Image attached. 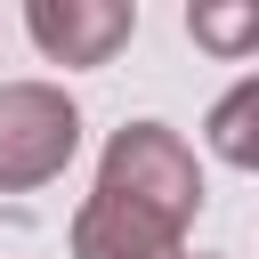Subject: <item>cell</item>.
<instances>
[{"label":"cell","mask_w":259,"mask_h":259,"mask_svg":"<svg viewBox=\"0 0 259 259\" xmlns=\"http://www.w3.org/2000/svg\"><path fill=\"white\" fill-rule=\"evenodd\" d=\"M24 32L40 40L49 65H105L138 32V8L130 0H32L24 8Z\"/></svg>","instance_id":"3957f363"},{"label":"cell","mask_w":259,"mask_h":259,"mask_svg":"<svg viewBox=\"0 0 259 259\" xmlns=\"http://www.w3.org/2000/svg\"><path fill=\"white\" fill-rule=\"evenodd\" d=\"M194 259H210V251H194Z\"/></svg>","instance_id":"52a82bcc"},{"label":"cell","mask_w":259,"mask_h":259,"mask_svg":"<svg viewBox=\"0 0 259 259\" xmlns=\"http://www.w3.org/2000/svg\"><path fill=\"white\" fill-rule=\"evenodd\" d=\"M202 138H210V154H219V162H235V170H259V73H243V81H235V89L210 105Z\"/></svg>","instance_id":"5b68a950"},{"label":"cell","mask_w":259,"mask_h":259,"mask_svg":"<svg viewBox=\"0 0 259 259\" xmlns=\"http://www.w3.org/2000/svg\"><path fill=\"white\" fill-rule=\"evenodd\" d=\"M73 259H186V227L121 202V194H89L73 210Z\"/></svg>","instance_id":"277c9868"},{"label":"cell","mask_w":259,"mask_h":259,"mask_svg":"<svg viewBox=\"0 0 259 259\" xmlns=\"http://www.w3.org/2000/svg\"><path fill=\"white\" fill-rule=\"evenodd\" d=\"M97 194H121V202L186 227V219L202 210V162H194V146H186L170 121H121V130L105 138Z\"/></svg>","instance_id":"6da1fadb"},{"label":"cell","mask_w":259,"mask_h":259,"mask_svg":"<svg viewBox=\"0 0 259 259\" xmlns=\"http://www.w3.org/2000/svg\"><path fill=\"white\" fill-rule=\"evenodd\" d=\"M81 154V105L57 81H8L0 89V194L49 186Z\"/></svg>","instance_id":"7a4b0ae2"},{"label":"cell","mask_w":259,"mask_h":259,"mask_svg":"<svg viewBox=\"0 0 259 259\" xmlns=\"http://www.w3.org/2000/svg\"><path fill=\"white\" fill-rule=\"evenodd\" d=\"M186 40L210 57H251L259 49V0H194L186 8Z\"/></svg>","instance_id":"8992f818"}]
</instances>
